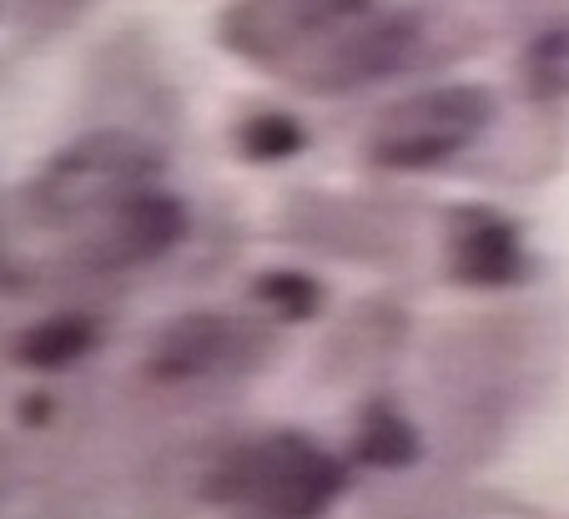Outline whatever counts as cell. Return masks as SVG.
Returning <instances> with one entry per match:
<instances>
[{"label":"cell","mask_w":569,"mask_h":519,"mask_svg":"<svg viewBox=\"0 0 569 519\" xmlns=\"http://www.w3.org/2000/svg\"><path fill=\"white\" fill-rule=\"evenodd\" d=\"M248 353H252V338L242 323H232L227 313H192L157 338L151 373L167 383L207 379V373H222L232 363H248Z\"/></svg>","instance_id":"obj_6"},{"label":"cell","mask_w":569,"mask_h":519,"mask_svg":"<svg viewBox=\"0 0 569 519\" xmlns=\"http://www.w3.org/2000/svg\"><path fill=\"white\" fill-rule=\"evenodd\" d=\"M187 232V207L182 197L161 192L157 182L131 192L117 212L101 217V232L91 238L87 262L91 268H141V262L172 252Z\"/></svg>","instance_id":"obj_5"},{"label":"cell","mask_w":569,"mask_h":519,"mask_svg":"<svg viewBox=\"0 0 569 519\" xmlns=\"http://www.w3.org/2000/svg\"><path fill=\"white\" fill-rule=\"evenodd\" d=\"M217 41L288 87L338 97L403 71L423 36L393 0H232Z\"/></svg>","instance_id":"obj_1"},{"label":"cell","mask_w":569,"mask_h":519,"mask_svg":"<svg viewBox=\"0 0 569 519\" xmlns=\"http://www.w3.org/2000/svg\"><path fill=\"white\" fill-rule=\"evenodd\" d=\"M529 81L545 97H569V31H545L529 46Z\"/></svg>","instance_id":"obj_12"},{"label":"cell","mask_w":569,"mask_h":519,"mask_svg":"<svg viewBox=\"0 0 569 519\" xmlns=\"http://www.w3.org/2000/svg\"><path fill=\"white\" fill-rule=\"evenodd\" d=\"M495 117V101L483 87H429L403 97L368 131V157L388 172H429L479 141Z\"/></svg>","instance_id":"obj_3"},{"label":"cell","mask_w":569,"mask_h":519,"mask_svg":"<svg viewBox=\"0 0 569 519\" xmlns=\"http://www.w3.org/2000/svg\"><path fill=\"white\" fill-rule=\"evenodd\" d=\"M343 465L308 433H262V439H248L232 455H222L207 499L232 509H258V515L312 519L343 495Z\"/></svg>","instance_id":"obj_2"},{"label":"cell","mask_w":569,"mask_h":519,"mask_svg":"<svg viewBox=\"0 0 569 519\" xmlns=\"http://www.w3.org/2000/svg\"><path fill=\"white\" fill-rule=\"evenodd\" d=\"M91 348H97V323H91L87 313L41 318L36 328H26V333L16 338V358H21L26 368H41V373L81 363Z\"/></svg>","instance_id":"obj_8"},{"label":"cell","mask_w":569,"mask_h":519,"mask_svg":"<svg viewBox=\"0 0 569 519\" xmlns=\"http://www.w3.org/2000/svg\"><path fill=\"white\" fill-rule=\"evenodd\" d=\"M453 272L469 282H509L519 272V238L499 217H469L453 238Z\"/></svg>","instance_id":"obj_7"},{"label":"cell","mask_w":569,"mask_h":519,"mask_svg":"<svg viewBox=\"0 0 569 519\" xmlns=\"http://www.w3.org/2000/svg\"><path fill=\"white\" fill-rule=\"evenodd\" d=\"M157 172L161 162L137 137L101 131V137L76 141L71 152L56 157L31 197L46 222H81V217H97V212L101 217L117 212L131 192L157 182Z\"/></svg>","instance_id":"obj_4"},{"label":"cell","mask_w":569,"mask_h":519,"mask_svg":"<svg viewBox=\"0 0 569 519\" xmlns=\"http://www.w3.org/2000/svg\"><path fill=\"white\" fill-rule=\"evenodd\" d=\"M302 141H308V131L292 117H282V111H258V117H248L237 127V147L252 162H288V157L302 152Z\"/></svg>","instance_id":"obj_10"},{"label":"cell","mask_w":569,"mask_h":519,"mask_svg":"<svg viewBox=\"0 0 569 519\" xmlns=\"http://www.w3.org/2000/svg\"><path fill=\"white\" fill-rule=\"evenodd\" d=\"M318 282L308 272H262L258 278V303L272 308L278 318H312L318 313Z\"/></svg>","instance_id":"obj_11"},{"label":"cell","mask_w":569,"mask_h":519,"mask_svg":"<svg viewBox=\"0 0 569 519\" xmlns=\"http://www.w3.org/2000/svg\"><path fill=\"white\" fill-rule=\"evenodd\" d=\"M358 459L378 469H403L419 459V433L398 419V413L373 409L363 419V429H358Z\"/></svg>","instance_id":"obj_9"}]
</instances>
